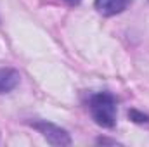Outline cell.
Here are the masks:
<instances>
[{"instance_id":"cell-5","label":"cell","mask_w":149,"mask_h":147,"mask_svg":"<svg viewBox=\"0 0 149 147\" xmlns=\"http://www.w3.org/2000/svg\"><path fill=\"white\" fill-rule=\"evenodd\" d=\"M130 118H134V121H137V123L148 121V116H144V114H141V112H137V111H130Z\"/></svg>"},{"instance_id":"cell-4","label":"cell","mask_w":149,"mask_h":147,"mask_svg":"<svg viewBox=\"0 0 149 147\" xmlns=\"http://www.w3.org/2000/svg\"><path fill=\"white\" fill-rule=\"evenodd\" d=\"M21 76L12 68H0V94H9L19 85Z\"/></svg>"},{"instance_id":"cell-3","label":"cell","mask_w":149,"mask_h":147,"mask_svg":"<svg viewBox=\"0 0 149 147\" xmlns=\"http://www.w3.org/2000/svg\"><path fill=\"white\" fill-rule=\"evenodd\" d=\"M132 0H95V9L102 16H116L123 12Z\"/></svg>"},{"instance_id":"cell-2","label":"cell","mask_w":149,"mask_h":147,"mask_svg":"<svg viewBox=\"0 0 149 147\" xmlns=\"http://www.w3.org/2000/svg\"><path fill=\"white\" fill-rule=\"evenodd\" d=\"M31 126L37 130L38 133H42V137L50 142L52 146H70L71 144V139H70V133L66 130H63L61 126L54 125V123H49V121H33Z\"/></svg>"},{"instance_id":"cell-6","label":"cell","mask_w":149,"mask_h":147,"mask_svg":"<svg viewBox=\"0 0 149 147\" xmlns=\"http://www.w3.org/2000/svg\"><path fill=\"white\" fill-rule=\"evenodd\" d=\"M64 2H68V3H71V5H76V3H80L81 0H64Z\"/></svg>"},{"instance_id":"cell-1","label":"cell","mask_w":149,"mask_h":147,"mask_svg":"<svg viewBox=\"0 0 149 147\" xmlns=\"http://www.w3.org/2000/svg\"><path fill=\"white\" fill-rule=\"evenodd\" d=\"M90 114L94 121L102 128H113L116 123V99L108 92L92 95L90 99Z\"/></svg>"}]
</instances>
